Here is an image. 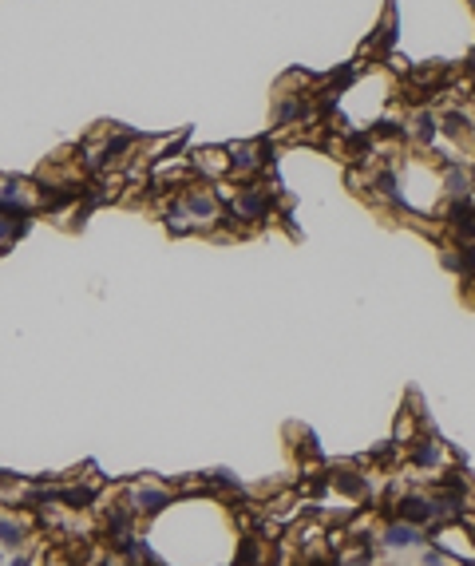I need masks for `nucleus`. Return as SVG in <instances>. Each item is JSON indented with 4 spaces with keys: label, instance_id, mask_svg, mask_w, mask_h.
I'll return each mask as SVG.
<instances>
[{
    "label": "nucleus",
    "instance_id": "f257e3e1",
    "mask_svg": "<svg viewBox=\"0 0 475 566\" xmlns=\"http://www.w3.org/2000/svg\"><path fill=\"white\" fill-rule=\"evenodd\" d=\"M424 543V535H420V526L416 523H404V519H400V523H392L385 531V546H392V550H412V546H420Z\"/></svg>",
    "mask_w": 475,
    "mask_h": 566
},
{
    "label": "nucleus",
    "instance_id": "f03ea898",
    "mask_svg": "<svg viewBox=\"0 0 475 566\" xmlns=\"http://www.w3.org/2000/svg\"><path fill=\"white\" fill-rule=\"evenodd\" d=\"M162 507H167V491H159V487H135V511L155 515Z\"/></svg>",
    "mask_w": 475,
    "mask_h": 566
},
{
    "label": "nucleus",
    "instance_id": "7ed1b4c3",
    "mask_svg": "<svg viewBox=\"0 0 475 566\" xmlns=\"http://www.w3.org/2000/svg\"><path fill=\"white\" fill-rule=\"evenodd\" d=\"M20 535H24L20 523H12V519H0V546H8V550H12V546H20Z\"/></svg>",
    "mask_w": 475,
    "mask_h": 566
},
{
    "label": "nucleus",
    "instance_id": "20e7f679",
    "mask_svg": "<svg viewBox=\"0 0 475 566\" xmlns=\"http://www.w3.org/2000/svg\"><path fill=\"white\" fill-rule=\"evenodd\" d=\"M416 464H435V447L432 444H420V447H416Z\"/></svg>",
    "mask_w": 475,
    "mask_h": 566
},
{
    "label": "nucleus",
    "instance_id": "39448f33",
    "mask_svg": "<svg viewBox=\"0 0 475 566\" xmlns=\"http://www.w3.org/2000/svg\"><path fill=\"white\" fill-rule=\"evenodd\" d=\"M471 4H475V0H471Z\"/></svg>",
    "mask_w": 475,
    "mask_h": 566
}]
</instances>
